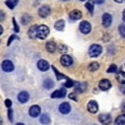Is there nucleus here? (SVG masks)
<instances>
[{
    "mask_svg": "<svg viewBox=\"0 0 125 125\" xmlns=\"http://www.w3.org/2000/svg\"><path fill=\"white\" fill-rule=\"evenodd\" d=\"M12 21H13V24H14V32H19V27L16 23V19H12Z\"/></svg>",
    "mask_w": 125,
    "mask_h": 125,
    "instance_id": "4c0bfd02",
    "label": "nucleus"
},
{
    "mask_svg": "<svg viewBox=\"0 0 125 125\" xmlns=\"http://www.w3.org/2000/svg\"><path fill=\"white\" fill-rule=\"evenodd\" d=\"M102 23L105 28H109L112 23V16L110 13H104L102 17Z\"/></svg>",
    "mask_w": 125,
    "mask_h": 125,
    "instance_id": "6e6552de",
    "label": "nucleus"
},
{
    "mask_svg": "<svg viewBox=\"0 0 125 125\" xmlns=\"http://www.w3.org/2000/svg\"><path fill=\"white\" fill-rule=\"evenodd\" d=\"M49 33H50V30L47 26H43L42 24V26H39L37 28V37L39 39H41V40L47 38L48 35H49Z\"/></svg>",
    "mask_w": 125,
    "mask_h": 125,
    "instance_id": "f257e3e1",
    "label": "nucleus"
},
{
    "mask_svg": "<svg viewBox=\"0 0 125 125\" xmlns=\"http://www.w3.org/2000/svg\"><path fill=\"white\" fill-rule=\"evenodd\" d=\"M45 49H47L48 52L53 53V52H55V50H57V43H55L54 41H49V42H47Z\"/></svg>",
    "mask_w": 125,
    "mask_h": 125,
    "instance_id": "dca6fc26",
    "label": "nucleus"
},
{
    "mask_svg": "<svg viewBox=\"0 0 125 125\" xmlns=\"http://www.w3.org/2000/svg\"><path fill=\"white\" fill-rule=\"evenodd\" d=\"M87 111L93 114L99 111V105H97L96 101H90L87 103Z\"/></svg>",
    "mask_w": 125,
    "mask_h": 125,
    "instance_id": "1a4fd4ad",
    "label": "nucleus"
},
{
    "mask_svg": "<svg viewBox=\"0 0 125 125\" xmlns=\"http://www.w3.org/2000/svg\"><path fill=\"white\" fill-rule=\"evenodd\" d=\"M105 0H94L93 2H95V3H97V5H102V3L104 2Z\"/></svg>",
    "mask_w": 125,
    "mask_h": 125,
    "instance_id": "58836bf2",
    "label": "nucleus"
},
{
    "mask_svg": "<svg viewBox=\"0 0 125 125\" xmlns=\"http://www.w3.org/2000/svg\"><path fill=\"white\" fill-rule=\"evenodd\" d=\"M40 122H41V124H44V125L49 124V123H50L49 115H48V114H42V115H41V117H40Z\"/></svg>",
    "mask_w": 125,
    "mask_h": 125,
    "instance_id": "b1692460",
    "label": "nucleus"
},
{
    "mask_svg": "<svg viewBox=\"0 0 125 125\" xmlns=\"http://www.w3.org/2000/svg\"><path fill=\"white\" fill-rule=\"evenodd\" d=\"M16 125H24L23 123H18V124H16Z\"/></svg>",
    "mask_w": 125,
    "mask_h": 125,
    "instance_id": "c03bdc74",
    "label": "nucleus"
},
{
    "mask_svg": "<svg viewBox=\"0 0 125 125\" xmlns=\"http://www.w3.org/2000/svg\"><path fill=\"white\" fill-rule=\"evenodd\" d=\"M8 116H9V121L12 122V121H13V117H12V110L11 109L8 110Z\"/></svg>",
    "mask_w": 125,
    "mask_h": 125,
    "instance_id": "72a5a7b5",
    "label": "nucleus"
},
{
    "mask_svg": "<svg viewBox=\"0 0 125 125\" xmlns=\"http://www.w3.org/2000/svg\"><path fill=\"white\" fill-rule=\"evenodd\" d=\"M0 125H2V120L0 118Z\"/></svg>",
    "mask_w": 125,
    "mask_h": 125,
    "instance_id": "a18cd8bd",
    "label": "nucleus"
},
{
    "mask_svg": "<svg viewBox=\"0 0 125 125\" xmlns=\"http://www.w3.org/2000/svg\"><path fill=\"white\" fill-rule=\"evenodd\" d=\"M18 100H19L20 103H27L29 101V93L26 92V91L20 92L19 95H18Z\"/></svg>",
    "mask_w": 125,
    "mask_h": 125,
    "instance_id": "4468645a",
    "label": "nucleus"
},
{
    "mask_svg": "<svg viewBox=\"0 0 125 125\" xmlns=\"http://www.w3.org/2000/svg\"><path fill=\"white\" fill-rule=\"evenodd\" d=\"M30 20H31V18L28 16V14H24L23 17H22V19H21V21H22V23L23 24H28L29 22H30Z\"/></svg>",
    "mask_w": 125,
    "mask_h": 125,
    "instance_id": "c756f323",
    "label": "nucleus"
},
{
    "mask_svg": "<svg viewBox=\"0 0 125 125\" xmlns=\"http://www.w3.org/2000/svg\"><path fill=\"white\" fill-rule=\"evenodd\" d=\"M85 89H86V83H79L78 86L75 87V92L82 93L83 91H85Z\"/></svg>",
    "mask_w": 125,
    "mask_h": 125,
    "instance_id": "5701e85b",
    "label": "nucleus"
},
{
    "mask_svg": "<svg viewBox=\"0 0 125 125\" xmlns=\"http://www.w3.org/2000/svg\"><path fill=\"white\" fill-rule=\"evenodd\" d=\"M123 109H124V111H125V105H124V106H123Z\"/></svg>",
    "mask_w": 125,
    "mask_h": 125,
    "instance_id": "49530a36",
    "label": "nucleus"
},
{
    "mask_svg": "<svg viewBox=\"0 0 125 125\" xmlns=\"http://www.w3.org/2000/svg\"><path fill=\"white\" fill-rule=\"evenodd\" d=\"M116 80L121 84H125V72H123L122 70L118 71L117 74H116Z\"/></svg>",
    "mask_w": 125,
    "mask_h": 125,
    "instance_id": "a211bd4d",
    "label": "nucleus"
},
{
    "mask_svg": "<svg viewBox=\"0 0 125 125\" xmlns=\"http://www.w3.org/2000/svg\"><path fill=\"white\" fill-rule=\"evenodd\" d=\"M99 121L104 125H109L112 122V117L110 114H101L99 116Z\"/></svg>",
    "mask_w": 125,
    "mask_h": 125,
    "instance_id": "9d476101",
    "label": "nucleus"
},
{
    "mask_svg": "<svg viewBox=\"0 0 125 125\" xmlns=\"http://www.w3.org/2000/svg\"><path fill=\"white\" fill-rule=\"evenodd\" d=\"M5 104H6V106H7V107H11V105H12V102H11V100H6L5 101Z\"/></svg>",
    "mask_w": 125,
    "mask_h": 125,
    "instance_id": "e433bc0d",
    "label": "nucleus"
},
{
    "mask_svg": "<svg viewBox=\"0 0 125 125\" xmlns=\"http://www.w3.org/2000/svg\"><path fill=\"white\" fill-rule=\"evenodd\" d=\"M118 30H120V33L122 37H124L125 38V24H121L120 28H118Z\"/></svg>",
    "mask_w": 125,
    "mask_h": 125,
    "instance_id": "2f4dec72",
    "label": "nucleus"
},
{
    "mask_svg": "<svg viewBox=\"0 0 125 125\" xmlns=\"http://www.w3.org/2000/svg\"><path fill=\"white\" fill-rule=\"evenodd\" d=\"M50 12H51L50 7L48 5H45V6H41L40 9H39V11H38V13L41 18H45V17H48L50 14Z\"/></svg>",
    "mask_w": 125,
    "mask_h": 125,
    "instance_id": "20e7f679",
    "label": "nucleus"
},
{
    "mask_svg": "<svg viewBox=\"0 0 125 125\" xmlns=\"http://www.w3.org/2000/svg\"><path fill=\"white\" fill-rule=\"evenodd\" d=\"M65 96V90L64 89H61V90H57L51 94L52 99H61V97Z\"/></svg>",
    "mask_w": 125,
    "mask_h": 125,
    "instance_id": "2eb2a0df",
    "label": "nucleus"
},
{
    "mask_svg": "<svg viewBox=\"0 0 125 125\" xmlns=\"http://www.w3.org/2000/svg\"><path fill=\"white\" fill-rule=\"evenodd\" d=\"M40 113H41V109H40V106H38V105H32L30 107V110H29V114H30V116H32V117L39 116Z\"/></svg>",
    "mask_w": 125,
    "mask_h": 125,
    "instance_id": "9b49d317",
    "label": "nucleus"
},
{
    "mask_svg": "<svg viewBox=\"0 0 125 125\" xmlns=\"http://www.w3.org/2000/svg\"><path fill=\"white\" fill-rule=\"evenodd\" d=\"M59 50H60V52H66V50H68V48L65 47V45H63V44H61L59 47Z\"/></svg>",
    "mask_w": 125,
    "mask_h": 125,
    "instance_id": "f704fd0d",
    "label": "nucleus"
},
{
    "mask_svg": "<svg viewBox=\"0 0 125 125\" xmlns=\"http://www.w3.org/2000/svg\"><path fill=\"white\" fill-rule=\"evenodd\" d=\"M59 111H60V113H62V114H68V113H70V111H71L70 104L66 103V102H64V103H62V104H60Z\"/></svg>",
    "mask_w": 125,
    "mask_h": 125,
    "instance_id": "f8f14e48",
    "label": "nucleus"
},
{
    "mask_svg": "<svg viewBox=\"0 0 125 125\" xmlns=\"http://www.w3.org/2000/svg\"><path fill=\"white\" fill-rule=\"evenodd\" d=\"M80 31L84 34H87V33L91 32V24L90 22L87 21H82L80 23Z\"/></svg>",
    "mask_w": 125,
    "mask_h": 125,
    "instance_id": "39448f33",
    "label": "nucleus"
},
{
    "mask_svg": "<svg viewBox=\"0 0 125 125\" xmlns=\"http://www.w3.org/2000/svg\"><path fill=\"white\" fill-rule=\"evenodd\" d=\"M115 2H117V3H123V2H125V0H114Z\"/></svg>",
    "mask_w": 125,
    "mask_h": 125,
    "instance_id": "ea45409f",
    "label": "nucleus"
},
{
    "mask_svg": "<svg viewBox=\"0 0 125 125\" xmlns=\"http://www.w3.org/2000/svg\"><path fill=\"white\" fill-rule=\"evenodd\" d=\"M115 72H117V66L115 64L110 65V68L107 69V73H115Z\"/></svg>",
    "mask_w": 125,
    "mask_h": 125,
    "instance_id": "c85d7f7f",
    "label": "nucleus"
},
{
    "mask_svg": "<svg viewBox=\"0 0 125 125\" xmlns=\"http://www.w3.org/2000/svg\"><path fill=\"white\" fill-rule=\"evenodd\" d=\"M114 123H115V125H124L125 124V114H122V115L117 116Z\"/></svg>",
    "mask_w": 125,
    "mask_h": 125,
    "instance_id": "4be33fe9",
    "label": "nucleus"
},
{
    "mask_svg": "<svg viewBox=\"0 0 125 125\" xmlns=\"http://www.w3.org/2000/svg\"><path fill=\"white\" fill-rule=\"evenodd\" d=\"M14 39H17V35H16V34L11 35V37H10V39L8 40V42H7V45H10V44H11V42L14 40Z\"/></svg>",
    "mask_w": 125,
    "mask_h": 125,
    "instance_id": "473e14b6",
    "label": "nucleus"
},
{
    "mask_svg": "<svg viewBox=\"0 0 125 125\" xmlns=\"http://www.w3.org/2000/svg\"><path fill=\"white\" fill-rule=\"evenodd\" d=\"M121 90H122V91H123V92H124V93H125V86H122V87H121Z\"/></svg>",
    "mask_w": 125,
    "mask_h": 125,
    "instance_id": "37998d69",
    "label": "nucleus"
},
{
    "mask_svg": "<svg viewBox=\"0 0 125 125\" xmlns=\"http://www.w3.org/2000/svg\"><path fill=\"white\" fill-rule=\"evenodd\" d=\"M74 85V82L72 80H70V79H66V82L64 83V86L65 87H72Z\"/></svg>",
    "mask_w": 125,
    "mask_h": 125,
    "instance_id": "7c9ffc66",
    "label": "nucleus"
},
{
    "mask_svg": "<svg viewBox=\"0 0 125 125\" xmlns=\"http://www.w3.org/2000/svg\"><path fill=\"white\" fill-rule=\"evenodd\" d=\"M99 86L102 91H107V90L111 89L112 84H111V82H110V80H107V79H103V80L100 81Z\"/></svg>",
    "mask_w": 125,
    "mask_h": 125,
    "instance_id": "423d86ee",
    "label": "nucleus"
},
{
    "mask_svg": "<svg viewBox=\"0 0 125 125\" xmlns=\"http://www.w3.org/2000/svg\"><path fill=\"white\" fill-rule=\"evenodd\" d=\"M52 70L54 71V73H55V75H57V79H58V80H61V79H66L65 75H63V74H61V73H59V71H58L57 69L54 68V66H52Z\"/></svg>",
    "mask_w": 125,
    "mask_h": 125,
    "instance_id": "cd10ccee",
    "label": "nucleus"
},
{
    "mask_svg": "<svg viewBox=\"0 0 125 125\" xmlns=\"http://www.w3.org/2000/svg\"><path fill=\"white\" fill-rule=\"evenodd\" d=\"M37 28L38 27L37 26H32L30 29H29V37H30L31 39H34V38H37Z\"/></svg>",
    "mask_w": 125,
    "mask_h": 125,
    "instance_id": "aec40b11",
    "label": "nucleus"
},
{
    "mask_svg": "<svg viewBox=\"0 0 125 125\" xmlns=\"http://www.w3.org/2000/svg\"><path fill=\"white\" fill-rule=\"evenodd\" d=\"M49 63H48L47 61H45V60H40V61L38 62V69L40 71H43V72H44V71H48L49 70Z\"/></svg>",
    "mask_w": 125,
    "mask_h": 125,
    "instance_id": "f3484780",
    "label": "nucleus"
},
{
    "mask_svg": "<svg viewBox=\"0 0 125 125\" xmlns=\"http://www.w3.org/2000/svg\"><path fill=\"white\" fill-rule=\"evenodd\" d=\"M80 1H85V0H80Z\"/></svg>",
    "mask_w": 125,
    "mask_h": 125,
    "instance_id": "de8ad7c7",
    "label": "nucleus"
},
{
    "mask_svg": "<svg viewBox=\"0 0 125 125\" xmlns=\"http://www.w3.org/2000/svg\"><path fill=\"white\" fill-rule=\"evenodd\" d=\"M1 69H2L5 72H12L14 69V65L10 60H5V61L2 62V64H1Z\"/></svg>",
    "mask_w": 125,
    "mask_h": 125,
    "instance_id": "7ed1b4c3",
    "label": "nucleus"
},
{
    "mask_svg": "<svg viewBox=\"0 0 125 125\" xmlns=\"http://www.w3.org/2000/svg\"><path fill=\"white\" fill-rule=\"evenodd\" d=\"M122 19H123V21H125V9H124V11H123V13H122Z\"/></svg>",
    "mask_w": 125,
    "mask_h": 125,
    "instance_id": "a19ab883",
    "label": "nucleus"
},
{
    "mask_svg": "<svg viewBox=\"0 0 125 125\" xmlns=\"http://www.w3.org/2000/svg\"><path fill=\"white\" fill-rule=\"evenodd\" d=\"M64 26H65V22H64V20H59V21L55 22L54 28L57 29L58 31H62L64 29Z\"/></svg>",
    "mask_w": 125,
    "mask_h": 125,
    "instance_id": "412c9836",
    "label": "nucleus"
},
{
    "mask_svg": "<svg viewBox=\"0 0 125 125\" xmlns=\"http://www.w3.org/2000/svg\"><path fill=\"white\" fill-rule=\"evenodd\" d=\"M53 85H54V83H53V81H52L51 79H45V80L43 81V86H44L47 90L52 89V87H53Z\"/></svg>",
    "mask_w": 125,
    "mask_h": 125,
    "instance_id": "6ab92c4d",
    "label": "nucleus"
},
{
    "mask_svg": "<svg viewBox=\"0 0 125 125\" xmlns=\"http://www.w3.org/2000/svg\"><path fill=\"white\" fill-rule=\"evenodd\" d=\"M102 53V47L100 44H92L89 49V55L91 58H97Z\"/></svg>",
    "mask_w": 125,
    "mask_h": 125,
    "instance_id": "f03ea898",
    "label": "nucleus"
},
{
    "mask_svg": "<svg viewBox=\"0 0 125 125\" xmlns=\"http://www.w3.org/2000/svg\"><path fill=\"white\" fill-rule=\"evenodd\" d=\"M99 68H100V64L97 63V62H92V63L89 64V70H90L91 72H94V71H96Z\"/></svg>",
    "mask_w": 125,
    "mask_h": 125,
    "instance_id": "bb28decb",
    "label": "nucleus"
},
{
    "mask_svg": "<svg viewBox=\"0 0 125 125\" xmlns=\"http://www.w3.org/2000/svg\"><path fill=\"white\" fill-rule=\"evenodd\" d=\"M2 32H3V28L0 26V34H2Z\"/></svg>",
    "mask_w": 125,
    "mask_h": 125,
    "instance_id": "79ce46f5",
    "label": "nucleus"
},
{
    "mask_svg": "<svg viewBox=\"0 0 125 125\" xmlns=\"http://www.w3.org/2000/svg\"><path fill=\"white\" fill-rule=\"evenodd\" d=\"M69 17H70L71 20H79L82 18V12L80 10H72V11L69 13Z\"/></svg>",
    "mask_w": 125,
    "mask_h": 125,
    "instance_id": "ddd939ff",
    "label": "nucleus"
},
{
    "mask_svg": "<svg viewBox=\"0 0 125 125\" xmlns=\"http://www.w3.org/2000/svg\"><path fill=\"white\" fill-rule=\"evenodd\" d=\"M85 8H86V9L89 10V12L92 14L93 10H94V2H93V1H87V2L85 3Z\"/></svg>",
    "mask_w": 125,
    "mask_h": 125,
    "instance_id": "a878e982",
    "label": "nucleus"
},
{
    "mask_svg": "<svg viewBox=\"0 0 125 125\" xmlns=\"http://www.w3.org/2000/svg\"><path fill=\"white\" fill-rule=\"evenodd\" d=\"M5 18H6L5 12H3L2 10H0V21H3V20H5Z\"/></svg>",
    "mask_w": 125,
    "mask_h": 125,
    "instance_id": "c9c22d12",
    "label": "nucleus"
},
{
    "mask_svg": "<svg viewBox=\"0 0 125 125\" xmlns=\"http://www.w3.org/2000/svg\"><path fill=\"white\" fill-rule=\"evenodd\" d=\"M18 2H19V0H7V1H6V5H7V7H9L10 9H13Z\"/></svg>",
    "mask_w": 125,
    "mask_h": 125,
    "instance_id": "393cba45",
    "label": "nucleus"
},
{
    "mask_svg": "<svg viewBox=\"0 0 125 125\" xmlns=\"http://www.w3.org/2000/svg\"><path fill=\"white\" fill-rule=\"evenodd\" d=\"M60 63L64 66H70L71 64L73 63V60H72V58H71L70 55L64 54V55H62L61 59H60Z\"/></svg>",
    "mask_w": 125,
    "mask_h": 125,
    "instance_id": "0eeeda50",
    "label": "nucleus"
}]
</instances>
